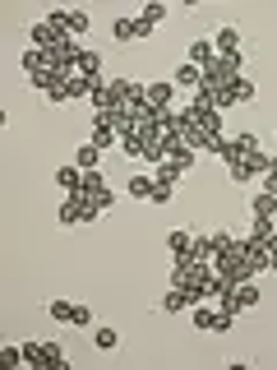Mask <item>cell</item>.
Wrapping results in <instances>:
<instances>
[{
	"label": "cell",
	"mask_w": 277,
	"mask_h": 370,
	"mask_svg": "<svg viewBox=\"0 0 277 370\" xmlns=\"http://www.w3.org/2000/svg\"><path fill=\"white\" fill-rule=\"evenodd\" d=\"M213 46H217V56H240L245 46H240V28L236 23H222V28L213 32Z\"/></svg>",
	"instance_id": "cell-5"
},
{
	"label": "cell",
	"mask_w": 277,
	"mask_h": 370,
	"mask_svg": "<svg viewBox=\"0 0 277 370\" xmlns=\"http://www.w3.org/2000/svg\"><path fill=\"white\" fill-rule=\"evenodd\" d=\"M0 356H5L10 366H19V361H23V347H14V342H10V347H5V352H0Z\"/></svg>",
	"instance_id": "cell-30"
},
{
	"label": "cell",
	"mask_w": 277,
	"mask_h": 370,
	"mask_svg": "<svg viewBox=\"0 0 277 370\" xmlns=\"http://www.w3.org/2000/svg\"><path fill=\"white\" fill-rule=\"evenodd\" d=\"M56 185H61L65 195H79V185H83V167H74V162L61 167V171H56Z\"/></svg>",
	"instance_id": "cell-12"
},
{
	"label": "cell",
	"mask_w": 277,
	"mask_h": 370,
	"mask_svg": "<svg viewBox=\"0 0 277 370\" xmlns=\"http://www.w3.org/2000/svg\"><path fill=\"white\" fill-rule=\"evenodd\" d=\"M171 102H176V84H171V79H157V84H148V107L167 111Z\"/></svg>",
	"instance_id": "cell-7"
},
{
	"label": "cell",
	"mask_w": 277,
	"mask_h": 370,
	"mask_svg": "<svg viewBox=\"0 0 277 370\" xmlns=\"http://www.w3.org/2000/svg\"><path fill=\"white\" fill-rule=\"evenodd\" d=\"M46 315H51L56 324H74V306H70L65 296H56V301H46Z\"/></svg>",
	"instance_id": "cell-17"
},
{
	"label": "cell",
	"mask_w": 277,
	"mask_h": 370,
	"mask_svg": "<svg viewBox=\"0 0 277 370\" xmlns=\"http://www.w3.org/2000/svg\"><path fill=\"white\" fill-rule=\"evenodd\" d=\"M227 88H231V102H249V97H254V84H249L245 75L236 79V84H227Z\"/></svg>",
	"instance_id": "cell-25"
},
{
	"label": "cell",
	"mask_w": 277,
	"mask_h": 370,
	"mask_svg": "<svg viewBox=\"0 0 277 370\" xmlns=\"http://www.w3.org/2000/svg\"><path fill=\"white\" fill-rule=\"evenodd\" d=\"M268 162H273V157L259 148V153H240L236 162H227V171H231V181L236 185H249V181H259L263 171H268Z\"/></svg>",
	"instance_id": "cell-3"
},
{
	"label": "cell",
	"mask_w": 277,
	"mask_h": 370,
	"mask_svg": "<svg viewBox=\"0 0 277 370\" xmlns=\"http://www.w3.org/2000/svg\"><path fill=\"white\" fill-rule=\"evenodd\" d=\"M138 19H143V23H162V19H167V5H162V0H148V5H143V10H138Z\"/></svg>",
	"instance_id": "cell-24"
},
{
	"label": "cell",
	"mask_w": 277,
	"mask_h": 370,
	"mask_svg": "<svg viewBox=\"0 0 277 370\" xmlns=\"http://www.w3.org/2000/svg\"><path fill=\"white\" fill-rule=\"evenodd\" d=\"M46 347V370H65L70 361H65V352H61V342H42Z\"/></svg>",
	"instance_id": "cell-26"
},
{
	"label": "cell",
	"mask_w": 277,
	"mask_h": 370,
	"mask_svg": "<svg viewBox=\"0 0 277 370\" xmlns=\"http://www.w3.org/2000/svg\"><path fill=\"white\" fill-rule=\"evenodd\" d=\"M277 236V217H254V231H249V241H259V246H268Z\"/></svg>",
	"instance_id": "cell-16"
},
{
	"label": "cell",
	"mask_w": 277,
	"mask_h": 370,
	"mask_svg": "<svg viewBox=\"0 0 277 370\" xmlns=\"http://www.w3.org/2000/svg\"><path fill=\"white\" fill-rule=\"evenodd\" d=\"M111 32H116V42H143V37L153 32V23H143L138 14H121L111 23Z\"/></svg>",
	"instance_id": "cell-4"
},
{
	"label": "cell",
	"mask_w": 277,
	"mask_h": 370,
	"mask_svg": "<svg viewBox=\"0 0 277 370\" xmlns=\"http://www.w3.org/2000/svg\"><path fill=\"white\" fill-rule=\"evenodd\" d=\"M189 320H194V329H203V333H213V324H217V310L208 306V301H194V306H189Z\"/></svg>",
	"instance_id": "cell-11"
},
{
	"label": "cell",
	"mask_w": 277,
	"mask_h": 370,
	"mask_svg": "<svg viewBox=\"0 0 277 370\" xmlns=\"http://www.w3.org/2000/svg\"><path fill=\"white\" fill-rule=\"evenodd\" d=\"M97 162H102V148L92 144V139H83L74 148V167H83V171H97Z\"/></svg>",
	"instance_id": "cell-10"
},
{
	"label": "cell",
	"mask_w": 277,
	"mask_h": 370,
	"mask_svg": "<svg viewBox=\"0 0 277 370\" xmlns=\"http://www.w3.org/2000/svg\"><path fill=\"white\" fill-rule=\"evenodd\" d=\"M92 342H97V347H102V352H111V347H116V342H121V333H116V329H111V324H97V329H92Z\"/></svg>",
	"instance_id": "cell-23"
},
{
	"label": "cell",
	"mask_w": 277,
	"mask_h": 370,
	"mask_svg": "<svg viewBox=\"0 0 277 370\" xmlns=\"http://www.w3.org/2000/svg\"><path fill=\"white\" fill-rule=\"evenodd\" d=\"M102 217V204L97 199H83V195H70V199L61 204V213H56V222L61 227H79V222H97Z\"/></svg>",
	"instance_id": "cell-1"
},
{
	"label": "cell",
	"mask_w": 277,
	"mask_h": 370,
	"mask_svg": "<svg viewBox=\"0 0 277 370\" xmlns=\"http://www.w3.org/2000/svg\"><path fill=\"white\" fill-rule=\"evenodd\" d=\"M189 65H199V70H208V65L217 61V46H213V37H199V42H189V56H185Z\"/></svg>",
	"instance_id": "cell-8"
},
{
	"label": "cell",
	"mask_w": 277,
	"mask_h": 370,
	"mask_svg": "<svg viewBox=\"0 0 277 370\" xmlns=\"http://www.w3.org/2000/svg\"><path fill=\"white\" fill-rule=\"evenodd\" d=\"M249 213H254V217H277V195H268V190H259V195L249 199Z\"/></svg>",
	"instance_id": "cell-14"
},
{
	"label": "cell",
	"mask_w": 277,
	"mask_h": 370,
	"mask_svg": "<svg viewBox=\"0 0 277 370\" xmlns=\"http://www.w3.org/2000/svg\"><path fill=\"white\" fill-rule=\"evenodd\" d=\"M171 195H176V185H153V204H171Z\"/></svg>",
	"instance_id": "cell-28"
},
{
	"label": "cell",
	"mask_w": 277,
	"mask_h": 370,
	"mask_svg": "<svg viewBox=\"0 0 277 370\" xmlns=\"http://www.w3.org/2000/svg\"><path fill=\"white\" fill-rule=\"evenodd\" d=\"M240 75H245V51H240V56H217V61L203 70V84H208V88H227V84H236Z\"/></svg>",
	"instance_id": "cell-2"
},
{
	"label": "cell",
	"mask_w": 277,
	"mask_h": 370,
	"mask_svg": "<svg viewBox=\"0 0 277 370\" xmlns=\"http://www.w3.org/2000/svg\"><path fill=\"white\" fill-rule=\"evenodd\" d=\"M189 107H194V111H217V92L208 88V84H199L194 97H189Z\"/></svg>",
	"instance_id": "cell-18"
},
{
	"label": "cell",
	"mask_w": 277,
	"mask_h": 370,
	"mask_svg": "<svg viewBox=\"0 0 277 370\" xmlns=\"http://www.w3.org/2000/svg\"><path fill=\"white\" fill-rule=\"evenodd\" d=\"M65 28L74 32V37H83V32H88V28H92V19H88V14H83V10H65Z\"/></svg>",
	"instance_id": "cell-20"
},
{
	"label": "cell",
	"mask_w": 277,
	"mask_h": 370,
	"mask_svg": "<svg viewBox=\"0 0 277 370\" xmlns=\"http://www.w3.org/2000/svg\"><path fill=\"white\" fill-rule=\"evenodd\" d=\"M194 125L203 135H222V111H194Z\"/></svg>",
	"instance_id": "cell-19"
},
{
	"label": "cell",
	"mask_w": 277,
	"mask_h": 370,
	"mask_svg": "<svg viewBox=\"0 0 277 370\" xmlns=\"http://www.w3.org/2000/svg\"><path fill=\"white\" fill-rule=\"evenodd\" d=\"M153 176H148V171H134V176H130V195H134V199H153Z\"/></svg>",
	"instance_id": "cell-15"
},
{
	"label": "cell",
	"mask_w": 277,
	"mask_h": 370,
	"mask_svg": "<svg viewBox=\"0 0 277 370\" xmlns=\"http://www.w3.org/2000/svg\"><path fill=\"white\" fill-rule=\"evenodd\" d=\"M171 84H176V88H189V92H194V88L203 84V70H199V65H189V61H181V65H176V75H171Z\"/></svg>",
	"instance_id": "cell-9"
},
{
	"label": "cell",
	"mask_w": 277,
	"mask_h": 370,
	"mask_svg": "<svg viewBox=\"0 0 277 370\" xmlns=\"http://www.w3.org/2000/svg\"><path fill=\"white\" fill-rule=\"evenodd\" d=\"M74 324H79V329H92V310L88 306H74Z\"/></svg>",
	"instance_id": "cell-29"
},
{
	"label": "cell",
	"mask_w": 277,
	"mask_h": 370,
	"mask_svg": "<svg viewBox=\"0 0 277 370\" xmlns=\"http://www.w3.org/2000/svg\"><path fill=\"white\" fill-rule=\"evenodd\" d=\"M153 181L157 185H176V181H181V167L167 157V162H157V167H153Z\"/></svg>",
	"instance_id": "cell-22"
},
{
	"label": "cell",
	"mask_w": 277,
	"mask_h": 370,
	"mask_svg": "<svg viewBox=\"0 0 277 370\" xmlns=\"http://www.w3.org/2000/svg\"><path fill=\"white\" fill-rule=\"evenodd\" d=\"M23 366L46 370V347H42V342H23Z\"/></svg>",
	"instance_id": "cell-21"
},
{
	"label": "cell",
	"mask_w": 277,
	"mask_h": 370,
	"mask_svg": "<svg viewBox=\"0 0 277 370\" xmlns=\"http://www.w3.org/2000/svg\"><path fill=\"white\" fill-rule=\"evenodd\" d=\"M194 301H199V296L189 292V287H181V282H171V287H167V296H162V310H167V315H181V310H189Z\"/></svg>",
	"instance_id": "cell-6"
},
{
	"label": "cell",
	"mask_w": 277,
	"mask_h": 370,
	"mask_svg": "<svg viewBox=\"0 0 277 370\" xmlns=\"http://www.w3.org/2000/svg\"><path fill=\"white\" fill-rule=\"evenodd\" d=\"M236 153H259V135H231Z\"/></svg>",
	"instance_id": "cell-27"
},
{
	"label": "cell",
	"mask_w": 277,
	"mask_h": 370,
	"mask_svg": "<svg viewBox=\"0 0 277 370\" xmlns=\"http://www.w3.org/2000/svg\"><path fill=\"white\" fill-rule=\"evenodd\" d=\"M116 148H121L125 157H143V153H148V144H143V135H138V130H125Z\"/></svg>",
	"instance_id": "cell-13"
}]
</instances>
